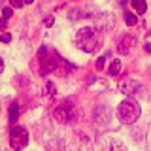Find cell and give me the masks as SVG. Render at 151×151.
<instances>
[{
    "mask_svg": "<svg viewBox=\"0 0 151 151\" xmlns=\"http://www.w3.org/2000/svg\"><path fill=\"white\" fill-rule=\"evenodd\" d=\"M76 45L85 53H94L100 45V32L93 27H83L76 34Z\"/></svg>",
    "mask_w": 151,
    "mask_h": 151,
    "instance_id": "1",
    "label": "cell"
},
{
    "mask_svg": "<svg viewBox=\"0 0 151 151\" xmlns=\"http://www.w3.org/2000/svg\"><path fill=\"white\" fill-rule=\"evenodd\" d=\"M140 106L138 102L134 100H123L119 106H117V119H119L121 123H125V125H132V123L138 121L140 117Z\"/></svg>",
    "mask_w": 151,
    "mask_h": 151,
    "instance_id": "2",
    "label": "cell"
},
{
    "mask_svg": "<svg viewBox=\"0 0 151 151\" xmlns=\"http://www.w3.org/2000/svg\"><path fill=\"white\" fill-rule=\"evenodd\" d=\"M27 144H28L27 129H23V127H13V129L9 130V145L15 151H19V149H25Z\"/></svg>",
    "mask_w": 151,
    "mask_h": 151,
    "instance_id": "3",
    "label": "cell"
},
{
    "mask_svg": "<svg viewBox=\"0 0 151 151\" xmlns=\"http://www.w3.org/2000/svg\"><path fill=\"white\" fill-rule=\"evenodd\" d=\"M142 89H144L142 83L136 81L134 78H125V79H121V83H119V91L125 93L127 96H134V94H138Z\"/></svg>",
    "mask_w": 151,
    "mask_h": 151,
    "instance_id": "4",
    "label": "cell"
},
{
    "mask_svg": "<svg viewBox=\"0 0 151 151\" xmlns=\"http://www.w3.org/2000/svg\"><path fill=\"white\" fill-rule=\"evenodd\" d=\"M53 117L59 123H70V121L76 119V111H74V108L70 106V104H64V106H59L53 111Z\"/></svg>",
    "mask_w": 151,
    "mask_h": 151,
    "instance_id": "5",
    "label": "cell"
},
{
    "mask_svg": "<svg viewBox=\"0 0 151 151\" xmlns=\"http://www.w3.org/2000/svg\"><path fill=\"white\" fill-rule=\"evenodd\" d=\"M134 38L132 36H129V34H125L119 40V45H117V51H119L121 55H129L130 53V49H132V45H134Z\"/></svg>",
    "mask_w": 151,
    "mask_h": 151,
    "instance_id": "6",
    "label": "cell"
},
{
    "mask_svg": "<svg viewBox=\"0 0 151 151\" xmlns=\"http://www.w3.org/2000/svg\"><path fill=\"white\" fill-rule=\"evenodd\" d=\"M121 59H115V60H111V64H110V68H108V76H117L121 72Z\"/></svg>",
    "mask_w": 151,
    "mask_h": 151,
    "instance_id": "7",
    "label": "cell"
},
{
    "mask_svg": "<svg viewBox=\"0 0 151 151\" xmlns=\"http://www.w3.org/2000/svg\"><path fill=\"white\" fill-rule=\"evenodd\" d=\"M19 117V104L17 102H12V106H9V121L15 123Z\"/></svg>",
    "mask_w": 151,
    "mask_h": 151,
    "instance_id": "8",
    "label": "cell"
},
{
    "mask_svg": "<svg viewBox=\"0 0 151 151\" xmlns=\"http://www.w3.org/2000/svg\"><path fill=\"white\" fill-rule=\"evenodd\" d=\"M132 8H134L138 13H145V9H147L144 0H132Z\"/></svg>",
    "mask_w": 151,
    "mask_h": 151,
    "instance_id": "9",
    "label": "cell"
},
{
    "mask_svg": "<svg viewBox=\"0 0 151 151\" xmlns=\"http://www.w3.org/2000/svg\"><path fill=\"white\" fill-rule=\"evenodd\" d=\"M125 23L129 27H134L136 25V15L134 13H125Z\"/></svg>",
    "mask_w": 151,
    "mask_h": 151,
    "instance_id": "10",
    "label": "cell"
},
{
    "mask_svg": "<svg viewBox=\"0 0 151 151\" xmlns=\"http://www.w3.org/2000/svg\"><path fill=\"white\" fill-rule=\"evenodd\" d=\"M110 151H127V147L123 144H117V142H113V144L110 145Z\"/></svg>",
    "mask_w": 151,
    "mask_h": 151,
    "instance_id": "11",
    "label": "cell"
},
{
    "mask_svg": "<svg viewBox=\"0 0 151 151\" xmlns=\"http://www.w3.org/2000/svg\"><path fill=\"white\" fill-rule=\"evenodd\" d=\"M0 42L9 44V42H12V34H9V32H2V34H0Z\"/></svg>",
    "mask_w": 151,
    "mask_h": 151,
    "instance_id": "12",
    "label": "cell"
},
{
    "mask_svg": "<svg viewBox=\"0 0 151 151\" xmlns=\"http://www.w3.org/2000/svg\"><path fill=\"white\" fill-rule=\"evenodd\" d=\"M9 4H12L15 9H19V8H23V4H25V0H9Z\"/></svg>",
    "mask_w": 151,
    "mask_h": 151,
    "instance_id": "13",
    "label": "cell"
},
{
    "mask_svg": "<svg viewBox=\"0 0 151 151\" xmlns=\"http://www.w3.org/2000/svg\"><path fill=\"white\" fill-rule=\"evenodd\" d=\"M2 15H4V19H9V17H12V8H4Z\"/></svg>",
    "mask_w": 151,
    "mask_h": 151,
    "instance_id": "14",
    "label": "cell"
},
{
    "mask_svg": "<svg viewBox=\"0 0 151 151\" xmlns=\"http://www.w3.org/2000/svg\"><path fill=\"white\" fill-rule=\"evenodd\" d=\"M104 60H106V57H100V59L96 60V68H98V70H102V68H104Z\"/></svg>",
    "mask_w": 151,
    "mask_h": 151,
    "instance_id": "15",
    "label": "cell"
},
{
    "mask_svg": "<svg viewBox=\"0 0 151 151\" xmlns=\"http://www.w3.org/2000/svg\"><path fill=\"white\" fill-rule=\"evenodd\" d=\"M47 89H49V94H55V85L51 83V81L47 83Z\"/></svg>",
    "mask_w": 151,
    "mask_h": 151,
    "instance_id": "16",
    "label": "cell"
},
{
    "mask_svg": "<svg viewBox=\"0 0 151 151\" xmlns=\"http://www.w3.org/2000/svg\"><path fill=\"white\" fill-rule=\"evenodd\" d=\"M53 21H55L53 17H47V19H45L44 23H45V27H51V25H53Z\"/></svg>",
    "mask_w": 151,
    "mask_h": 151,
    "instance_id": "17",
    "label": "cell"
},
{
    "mask_svg": "<svg viewBox=\"0 0 151 151\" xmlns=\"http://www.w3.org/2000/svg\"><path fill=\"white\" fill-rule=\"evenodd\" d=\"M2 70H4V60H2V57H0V74H2Z\"/></svg>",
    "mask_w": 151,
    "mask_h": 151,
    "instance_id": "18",
    "label": "cell"
},
{
    "mask_svg": "<svg viewBox=\"0 0 151 151\" xmlns=\"http://www.w3.org/2000/svg\"><path fill=\"white\" fill-rule=\"evenodd\" d=\"M145 51H151V44H145Z\"/></svg>",
    "mask_w": 151,
    "mask_h": 151,
    "instance_id": "19",
    "label": "cell"
},
{
    "mask_svg": "<svg viewBox=\"0 0 151 151\" xmlns=\"http://www.w3.org/2000/svg\"><path fill=\"white\" fill-rule=\"evenodd\" d=\"M32 2H34V0H25V4H32Z\"/></svg>",
    "mask_w": 151,
    "mask_h": 151,
    "instance_id": "20",
    "label": "cell"
},
{
    "mask_svg": "<svg viewBox=\"0 0 151 151\" xmlns=\"http://www.w3.org/2000/svg\"><path fill=\"white\" fill-rule=\"evenodd\" d=\"M149 74H151V70H149Z\"/></svg>",
    "mask_w": 151,
    "mask_h": 151,
    "instance_id": "21",
    "label": "cell"
}]
</instances>
